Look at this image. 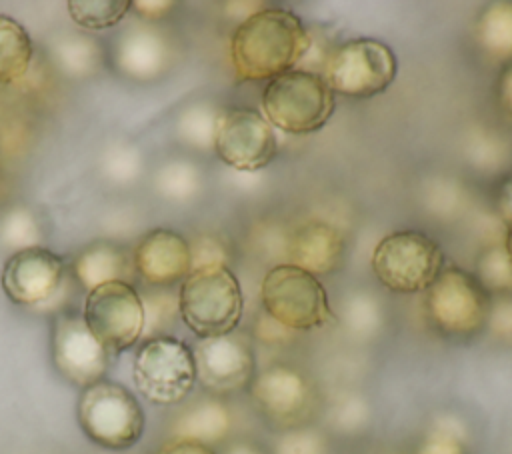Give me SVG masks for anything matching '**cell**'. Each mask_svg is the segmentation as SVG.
<instances>
[{"label":"cell","mask_w":512,"mask_h":454,"mask_svg":"<svg viewBox=\"0 0 512 454\" xmlns=\"http://www.w3.org/2000/svg\"><path fill=\"white\" fill-rule=\"evenodd\" d=\"M312 48L304 22L286 8H260L248 14L230 40V60L238 80H272L298 68Z\"/></svg>","instance_id":"6da1fadb"},{"label":"cell","mask_w":512,"mask_h":454,"mask_svg":"<svg viewBox=\"0 0 512 454\" xmlns=\"http://www.w3.org/2000/svg\"><path fill=\"white\" fill-rule=\"evenodd\" d=\"M178 310L198 338L230 334L244 312L240 282L226 264L194 268L180 284Z\"/></svg>","instance_id":"7a4b0ae2"},{"label":"cell","mask_w":512,"mask_h":454,"mask_svg":"<svg viewBox=\"0 0 512 454\" xmlns=\"http://www.w3.org/2000/svg\"><path fill=\"white\" fill-rule=\"evenodd\" d=\"M262 116L288 134L320 130L334 112V92L308 68H294L272 78L262 92Z\"/></svg>","instance_id":"3957f363"},{"label":"cell","mask_w":512,"mask_h":454,"mask_svg":"<svg viewBox=\"0 0 512 454\" xmlns=\"http://www.w3.org/2000/svg\"><path fill=\"white\" fill-rule=\"evenodd\" d=\"M260 302L266 316L292 332L314 330L334 318L318 278L290 262L272 266L264 274Z\"/></svg>","instance_id":"277c9868"},{"label":"cell","mask_w":512,"mask_h":454,"mask_svg":"<svg viewBox=\"0 0 512 454\" xmlns=\"http://www.w3.org/2000/svg\"><path fill=\"white\" fill-rule=\"evenodd\" d=\"M82 432L98 446L126 450L134 446L146 426L144 410L134 394L118 382L100 380L82 390L76 406Z\"/></svg>","instance_id":"5b68a950"},{"label":"cell","mask_w":512,"mask_h":454,"mask_svg":"<svg viewBox=\"0 0 512 454\" xmlns=\"http://www.w3.org/2000/svg\"><path fill=\"white\" fill-rule=\"evenodd\" d=\"M444 254L436 240L420 230H396L386 234L372 250L374 276L392 292L416 294L442 272Z\"/></svg>","instance_id":"8992f818"},{"label":"cell","mask_w":512,"mask_h":454,"mask_svg":"<svg viewBox=\"0 0 512 454\" xmlns=\"http://www.w3.org/2000/svg\"><path fill=\"white\" fill-rule=\"evenodd\" d=\"M392 48L376 38H352L336 46L322 64L320 76L332 92L350 98L382 94L396 78Z\"/></svg>","instance_id":"52a82bcc"},{"label":"cell","mask_w":512,"mask_h":454,"mask_svg":"<svg viewBox=\"0 0 512 454\" xmlns=\"http://www.w3.org/2000/svg\"><path fill=\"white\" fill-rule=\"evenodd\" d=\"M132 380L152 404L172 406L182 402L196 384L192 348L174 336L144 340L134 356Z\"/></svg>","instance_id":"ba28073f"},{"label":"cell","mask_w":512,"mask_h":454,"mask_svg":"<svg viewBox=\"0 0 512 454\" xmlns=\"http://www.w3.org/2000/svg\"><path fill=\"white\" fill-rule=\"evenodd\" d=\"M490 306V294L476 276L456 266L442 268L424 296L428 320L448 336L480 332L486 326Z\"/></svg>","instance_id":"9c48e42d"},{"label":"cell","mask_w":512,"mask_h":454,"mask_svg":"<svg viewBox=\"0 0 512 454\" xmlns=\"http://www.w3.org/2000/svg\"><path fill=\"white\" fill-rule=\"evenodd\" d=\"M82 318L112 356L142 338L144 308L140 294L128 282H106L90 290Z\"/></svg>","instance_id":"30bf717a"},{"label":"cell","mask_w":512,"mask_h":454,"mask_svg":"<svg viewBox=\"0 0 512 454\" xmlns=\"http://www.w3.org/2000/svg\"><path fill=\"white\" fill-rule=\"evenodd\" d=\"M212 146L234 170L256 172L276 156L278 142L268 120L252 108H228L216 116Z\"/></svg>","instance_id":"8fae6325"},{"label":"cell","mask_w":512,"mask_h":454,"mask_svg":"<svg viewBox=\"0 0 512 454\" xmlns=\"http://www.w3.org/2000/svg\"><path fill=\"white\" fill-rule=\"evenodd\" d=\"M68 284V266L62 256L46 246L16 250L2 268V288L20 306L46 310L62 296Z\"/></svg>","instance_id":"7c38bea8"},{"label":"cell","mask_w":512,"mask_h":454,"mask_svg":"<svg viewBox=\"0 0 512 454\" xmlns=\"http://www.w3.org/2000/svg\"><path fill=\"white\" fill-rule=\"evenodd\" d=\"M52 362L62 378L78 388H88L110 368L112 354L90 332L82 314L60 312L52 322Z\"/></svg>","instance_id":"4fadbf2b"},{"label":"cell","mask_w":512,"mask_h":454,"mask_svg":"<svg viewBox=\"0 0 512 454\" xmlns=\"http://www.w3.org/2000/svg\"><path fill=\"white\" fill-rule=\"evenodd\" d=\"M196 382L212 394H232L250 386L256 374L254 350L246 334L200 338L192 350Z\"/></svg>","instance_id":"5bb4252c"},{"label":"cell","mask_w":512,"mask_h":454,"mask_svg":"<svg viewBox=\"0 0 512 454\" xmlns=\"http://www.w3.org/2000/svg\"><path fill=\"white\" fill-rule=\"evenodd\" d=\"M250 398L264 418L276 426L298 428L314 406V388L296 368L274 364L254 374Z\"/></svg>","instance_id":"9a60e30c"},{"label":"cell","mask_w":512,"mask_h":454,"mask_svg":"<svg viewBox=\"0 0 512 454\" xmlns=\"http://www.w3.org/2000/svg\"><path fill=\"white\" fill-rule=\"evenodd\" d=\"M132 260L136 274L148 286L170 288L182 282L192 270L188 240L168 228L146 232L136 244Z\"/></svg>","instance_id":"2e32d148"},{"label":"cell","mask_w":512,"mask_h":454,"mask_svg":"<svg viewBox=\"0 0 512 454\" xmlns=\"http://www.w3.org/2000/svg\"><path fill=\"white\" fill-rule=\"evenodd\" d=\"M342 234L326 222H306L288 240L290 264L314 274L334 272L344 258Z\"/></svg>","instance_id":"e0dca14e"},{"label":"cell","mask_w":512,"mask_h":454,"mask_svg":"<svg viewBox=\"0 0 512 454\" xmlns=\"http://www.w3.org/2000/svg\"><path fill=\"white\" fill-rule=\"evenodd\" d=\"M72 274L84 290L106 282H128L136 274L132 256L114 242H94L82 248L72 262Z\"/></svg>","instance_id":"ac0fdd59"},{"label":"cell","mask_w":512,"mask_h":454,"mask_svg":"<svg viewBox=\"0 0 512 454\" xmlns=\"http://www.w3.org/2000/svg\"><path fill=\"white\" fill-rule=\"evenodd\" d=\"M168 56L170 52L166 40L150 28L128 30L120 38L114 54L118 68L126 76L138 80L158 76L164 70Z\"/></svg>","instance_id":"d6986e66"},{"label":"cell","mask_w":512,"mask_h":454,"mask_svg":"<svg viewBox=\"0 0 512 454\" xmlns=\"http://www.w3.org/2000/svg\"><path fill=\"white\" fill-rule=\"evenodd\" d=\"M232 428V414L218 398H204L188 406L172 422V438L194 440L206 446L222 442Z\"/></svg>","instance_id":"ffe728a7"},{"label":"cell","mask_w":512,"mask_h":454,"mask_svg":"<svg viewBox=\"0 0 512 454\" xmlns=\"http://www.w3.org/2000/svg\"><path fill=\"white\" fill-rule=\"evenodd\" d=\"M474 40L494 60H512V2H494L482 10Z\"/></svg>","instance_id":"44dd1931"},{"label":"cell","mask_w":512,"mask_h":454,"mask_svg":"<svg viewBox=\"0 0 512 454\" xmlns=\"http://www.w3.org/2000/svg\"><path fill=\"white\" fill-rule=\"evenodd\" d=\"M32 54L34 46L26 28L18 20L0 14V84H12L24 78Z\"/></svg>","instance_id":"7402d4cb"},{"label":"cell","mask_w":512,"mask_h":454,"mask_svg":"<svg viewBox=\"0 0 512 454\" xmlns=\"http://www.w3.org/2000/svg\"><path fill=\"white\" fill-rule=\"evenodd\" d=\"M144 308V330L142 338H158L168 336L166 332L176 324L180 310H178V292L172 288L150 286L144 292H138Z\"/></svg>","instance_id":"603a6c76"},{"label":"cell","mask_w":512,"mask_h":454,"mask_svg":"<svg viewBox=\"0 0 512 454\" xmlns=\"http://www.w3.org/2000/svg\"><path fill=\"white\" fill-rule=\"evenodd\" d=\"M132 8L130 0H70V18L88 30H102L116 26Z\"/></svg>","instance_id":"cb8c5ba5"},{"label":"cell","mask_w":512,"mask_h":454,"mask_svg":"<svg viewBox=\"0 0 512 454\" xmlns=\"http://www.w3.org/2000/svg\"><path fill=\"white\" fill-rule=\"evenodd\" d=\"M476 280L488 294H512V262L504 246H492L480 254L476 262Z\"/></svg>","instance_id":"d4e9b609"},{"label":"cell","mask_w":512,"mask_h":454,"mask_svg":"<svg viewBox=\"0 0 512 454\" xmlns=\"http://www.w3.org/2000/svg\"><path fill=\"white\" fill-rule=\"evenodd\" d=\"M56 60L72 74H88L98 62V46L86 36H68L56 46Z\"/></svg>","instance_id":"484cf974"},{"label":"cell","mask_w":512,"mask_h":454,"mask_svg":"<svg viewBox=\"0 0 512 454\" xmlns=\"http://www.w3.org/2000/svg\"><path fill=\"white\" fill-rule=\"evenodd\" d=\"M0 240L8 246H16V250L40 246V228L32 212H28L26 208L10 210L0 224Z\"/></svg>","instance_id":"4316f807"},{"label":"cell","mask_w":512,"mask_h":454,"mask_svg":"<svg viewBox=\"0 0 512 454\" xmlns=\"http://www.w3.org/2000/svg\"><path fill=\"white\" fill-rule=\"evenodd\" d=\"M414 454H470L458 426H434L416 446Z\"/></svg>","instance_id":"83f0119b"},{"label":"cell","mask_w":512,"mask_h":454,"mask_svg":"<svg viewBox=\"0 0 512 454\" xmlns=\"http://www.w3.org/2000/svg\"><path fill=\"white\" fill-rule=\"evenodd\" d=\"M274 454H328L322 434L312 428H290L276 442Z\"/></svg>","instance_id":"f1b7e54d"},{"label":"cell","mask_w":512,"mask_h":454,"mask_svg":"<svg viewBox=\"0 0 512 454\" xmlns=\"http://www.w3.org/2000/svg\"><path fill=\"white\" fill-rule=\"evenodd\" d=\"M190 246V260H192V270L210 266V264H226L228 266V256L224 244L212 236V234H198Z\"/></svg>","instance_id":"f546056e"},{"label":"cell","mask_w":512,"mask_h":454,"mask_svg":"<svg viewBox=\"0 0 512 454\" xmlns=\"http://www.w3.org/2000/svg\"><path fill=\"white\" fill-rule=\"evenodd\" d=\"M486 326L494 336L512 342V298H502L490 306V314Z\"/></svg>","instance_id":"4dcf8cb0"},{"label":"cell","mask_w":512,"mask_h":454,"mask_svg":"<svg viewBox=\"0 0 512 454\" xmlns=\"http://www.w3.org/2000/svg\"><path fill=\"white\" fill-rule=\"evenodd\" d=\"M156 454H216L212 446L194 442V440H184V438H170L160 446Z\"/></svg>","instance_id":"1f68e13d"},{"label":"cell","mask_w":512,"mask_h":454,"mask_svg":"<svg viewBox=\"0 0 512 454\" xmlns=\"http://www.w3.org/2000/svg\"><path fill=\"white\" fill-rule=\"evenodd\" d=\"M132 8L144 20H158V18H164L166 14H170V10L174 8V2H166V0H136V2H132Z\"/></svg>","instance_id":"d6a6232c"},{"label":"cell","mask_w":512,"mask_h":454,"mask_svg":"<svg viewBox=\"0 0 512 454\" xmlns=\"http://www.w3.org/2000/svg\"><path fill=\"white\" fill-rule=\"evenodd\" d=\"M498 102L502 110L512 118V60L500 72L498 78Z\"/></svg>","instance_id":"836d02e7"},{"label":"cell","mask_w":512,"mask_h":454,"mask_svg":"<svg viewBox=\"0 0 512 454\" xmlns=\"http://www.w3.org/2000/svg\"><path fill=\"white\" fill-rule=\"evenodd\" d=\"M498 214L506 224H512V178H508L500 188Z\"/></svg>","instance_id":"e575fe53"},{"label":"cell","mask_w":512,"mask_h":454,"mask_svg":"<svg viewBox=\"0 0 512 454\" xmlns=\"http://www.w3.org/2000/svg\"><path fill=\"white\" fill-rule=\"evenodd\" d=\"M224 454H266V450L250 440H240V442L230 444Z\"/></svg>","instance_id":"d590c367"},{"label":"cell","mask_w":512,"mask_h":454,"mask_svg":"<svg viewBox=\"0 0 512 454\" xmlns=\"http://www.w3.org/2000/svg\"><path fill=\"white\" fill-rule=\"evenodd\" d=\"M504 250L512 262V224H506V236H504Z\"/></svg>","instance_id":"8d00e7d4"},{"label":"cell","mask_w":512,"mask_h":454,"mask_svg":"<svg viewBox=\"0 0 512 454\" xmlns=\"http://www.w3.org/2000/svg\"><path fill=\"white\" fill-rule=\"evenodd\" d=\"M0 184H2V172H0Z\"/></svg>","instance_id":"74e56055"}]
</instances>
